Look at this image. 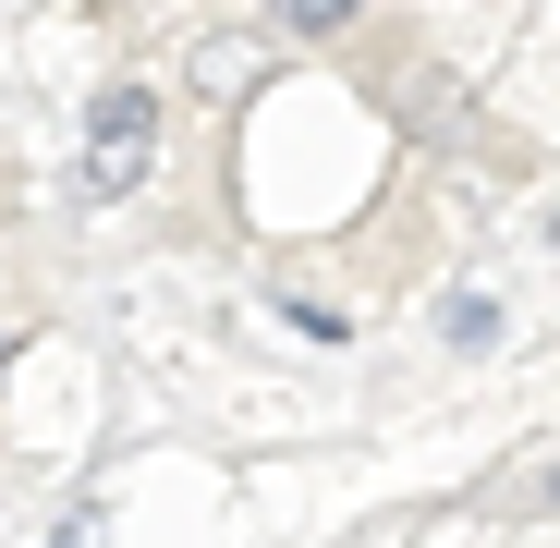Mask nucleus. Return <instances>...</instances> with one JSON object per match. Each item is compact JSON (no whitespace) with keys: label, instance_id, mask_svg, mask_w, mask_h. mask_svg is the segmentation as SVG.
Masks as SVG:
<instances>
[{"label":"nucleus","instance_id":"3","mask_svg":"<svg viewBox=\"0 0 560 548\" xmlns=\"http://www.w3.org/2000/svg\"><path fill=\"white\" fill-rule=\"evenodd\" d=\"M268 13L293 25V37H329V25H353V0H268Z\"/></svg>","mask_w":560,"mask_h":548},{"label":"nucleus","instance_id":"1","mask_svg":"<svg viewBox=\"0 0 560 548\" xmlns=\"http://www.w3.org/2000/svg\"><path fill=\"white\" fill-rule=\"evenodd\" d=\"M147 147H159V98H147V85H110V98L85 110V183L122 196V183L147 171Z\"/></svg>","mask_w":560,"mask_h":548},{"label":"nucleus","instance_id":"2","mask_svg":"<svg viewBox=\"0 0 560 548\" xmlns=\"http://www.w3.org/2000/svg\"><path fill=\"white\" fill-rule=\"evenodd\" d=\"M439 329H451L463 353H488V341H500V305H488V293H451V317H439Z\"/></svg>","mask_w":560,"mask_h":548},{"label":"nucleus","instance_id":"4","mask_svg":"<svg viewBox=\"0 0 560 548\" xmlns=\"http://www.w3.org/2000/svg\"><path fill=\"white\" fill-rule=\"evenodd\" d=\"M0 365H13V341H0Z\"/></svg>","mask_w":560,"mask_h":548}]
</instances>
